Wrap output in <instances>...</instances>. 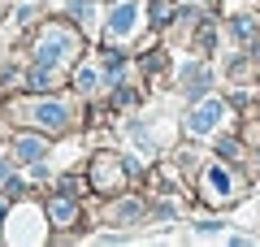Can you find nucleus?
Instances as JSON below:
<instances>
[{
  "instance_id": "nucleus-5",
  "label": "nucleus",
  "mask_w": 260,
  "mask_h": 247,
  "mask_svg": "<svg viewBox=\"0 0 260 247\" xmlns=\"http://www.w3.org/2000/svg\"><path fill=\"white\" fill-rule=\"evenodd\" d=\"M30 121H39V126L44 130H65V121H70V109H65V104H35V109H30Z\"/></svg>"
},
{
  "instance_id": "nucleus-6",
  "label": "nucleus",
  "mask_w": 260,
  "mask_h": 247,
  "mask_svg": "<svg viewBox=\"0 0 260 247\" xmlns=\"http://www.w3.org/2000/svg\"><path fill=\"white\" fill-rule=\"evenodd\" d=\"M204 87H208V70H204V65H186V70H182V91L186 96H200Z\"/></svg>"
},
{
  "instance_id": "nucleus-10",
  "label": "nucleus",
  "mask_w": 260,
  "mask_h": 247,
  "mask_svg": "<svg viewBox=\"0 0 260 247\" xmlns=\"http://www.w3.org/2000/svg\"><path fill=\"white\" fill-rule=\"evenodd\" d=\"M78 91H95V70H83V74H78Z\"/></svg>"
},
{
  "instance_id": "nucleus-2",
  "label": "nucleus",
  "mask_w": 260,
  "mask_h": 247,
  "mask_svg": "<svg viewBox=\"0 0 260 247\" xmlns=\"http://www.w3.org/2000/svg\"><path fill=\"white\" fill-rule=\"evenodd\" d=\"M139 18H143L139 0H121L117 9L109 13V22H104V35H109V39H121V35H130V30H139Z\"/></svg>"
},
{
  "instance_id": "nucleus-11",
  "label": "nucleus",
  "mask_w": 260,
  "mask_h": 247,
  "mask_svg": "<svg viewBox=\"0 0 260 247\" xmlns=\"http://www.w3.org/2000/svg\"><path fill=\"white\" fill-rule=\"evenodd\" d=\"M0 178H9V161H0Z\"/></svg>"
},
{
  "instance_id": "nucleus-9",
  "label": "nucleus",
  "mask_w": 260,
  "mask_h": 247,
  "mask_svg": "<svg viewBox=\"0 0 260 247\" xmlns=\"http://www.w3.org/2000/svg\"><path fill=\"white\" fill-rule=\"evenodd\" d=\"M230 30H234V39H251V35H256L251 18H234V22H230Z\"/></svg>"
},
{
  "instance_id": "nucleus-3",
  "label": "nucleus",
  "mask_w": 260,
  "mask_h": 247,
  "mask_svg": "<svg viewBox=\"0 0 260 247\" xmlns=\"http://www.w3.org/2000/svg\"><path fill=\"white\" fill-rule=\"evenodd\" d=\"M200 182H204V195H208V200H213V204H230L234 195H239V182H234V178L225 174L221 165H208V169H204V178H200Z\"/></svg>"
},
{
  "instance_id": "nucleus-8",
  "label": "nucleus",
  "mask_w": 260,
  "mask_h": 247,
  "mask_svg": "<svg viewBox=\"0 0 260 247\" xmlns=\"http://www.w3.org/2000/svg\"><path fill=\"white\" fill-rule=\"evenodd\" d=\"M74 217H78L74 200H65V195H61V200H52V221H61V226H65V221H74Z\"/></svg>"
},
{
  "instance_id": "nucleus-1",
  "label": "nucleus",
  "mask_w": 260,
  "mask_h": 247,
  "mask_svg": "<svg viewBox=\"0 0 260 247\" xmlns=\"http://www.w3.org/2000/svg\"><path fill=\"white\" fill-rule=\"evenodd\" d=\"M74 56V35H65V26H48L39 35V48H35V65L39 70H56Z\"/></svg>"
},
{
  "instance_id": "nucleus-4",
  "label": "nucleus",
  "mask_w": 260,
  "mask_h": 247,
  "mask_svg": "<svg viewBox=\"0 0 260 247\" xmlns=\"http://www.w3.org/2000/svg\"><path fill=\"white\" fill-rule=\"evenodd\" d=\"M221 100H204L200 104V109L191 113V121H186V130H191V135H208V130L217 126V121H221Z\"/></svg>"
},
{
  "instance_id": "nucleus-7",
  "label": "nucleus",
  "mask_w": 260,
  "mask_h": 247,
  "mask_svg": "<svg viewBox=\"0 0 260 247\" xmlns=\"http://www.w3.org/2000/svg\"><path fill=\"white\" fill-rule=\"evenodd\" d=\"M44 152H48V143H44V139H30V135H22L18 139V156H22V161H44Z\"/></svg>"
}]
</instances>
